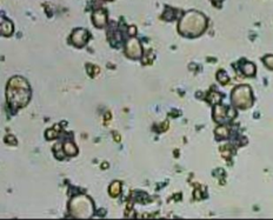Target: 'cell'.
<instances>
[{"instance_id":"9c48e42d","label":"cell","mask_w":273,"mask_h":220,"mask_svg":"<svg viewBox=\"0 0 273 220\" xmlns=\"http://www.w3.org/2000/svg\"><path fill=\"white\" fill-rule=\"evenodd\" d=\"M110 193H111V196H113V197H117L119 193H120V182L119 181H115L113 182L112 185H111V190H110Z\"/></svg>"},{"instance_id":"4fadbf2b","label":"cell","mask_w":273,"mask_h":220,"mask_svg":"<svg viewBox=\"0 0 273 220\" xmlns=\"http://www.w3.org/2000/svg\"><path fill=\"white\" fill-rule=\"evenodd\" d=\"M265 64L270 67V69H273V57L270 55V57H266L265 58Z\"/></svg>"},{"instance_id":"8992f818","label":"cell","mask_w":273,"mask_h":220,"mask_svg":"<svg viewBox=\"0 0 273 220\" xmlns=\"http://www.w3.org/2000/svg\"><path fill=\"white\" fill-rule=\"evenodd\" d=\"M93 23L95 24V26L101 27L104 24L106 23V14L103 11H97L93 15Z\"/></svg>"},{"instance_id":"ba28073f","label":"cell","mask_w":273,"mask_h":220,"mask_svg":"<svg viewBox=\"0 0 273 220\" xmlns=\"http://www.w3.org/2000/svg\"><path fill=\"white\" fill-rule=\"evenodd\" d=\"M214 112H215V118L218 120H221L223 118L226 117V108H224L223 106H217L215 110H214Z\"/></svg>"},{"instance_id":"7c38bea8","label":"cell","mask_w":273,"mask_h":220,"mask_svg":"<svg viewBox=\"0 0 273 220\" xmlns=\"http://www.w3.org/2000/svg\"><path fill=\"white\" fill-rule=\"evenodd\" d=\"M217 134L219 137H225V136H227V129H225V127H219V129H217Z\"/></svg>"},{"instance_id":"5b68a950","label":"cell","mask_w":273,"mask_h":220,"mask_svg":"<svg viewBox=\"0 0 273 220\" xmlns=\"http://www.w3.org/2000/svg\"><path fill=\"white\" fill-rule=\"evenodd\" d=\"M87 40V33L84 30H78L72 35V41L77 46H83Z\"/></svg>"},{"instance_id":"7a4b0ae2","label":"cell","mask_w":273,"mask_h":220,"mask_svg":"<svg viewBox=\"0 0 273 220\" xmlns=\"http://www.w3.org/2000/svg\"><path fill=\"white\" fill-rule=\"evenodd\" d=\"M205 27H206V19L204 15L198 12H190L181 19L179 31L184 35L196 37L205 30Z\"/></svg>"},{"instance_id":"5bb4252c","label":"cell","mask_w":273,"mask_h":220,"mask_svg":"<svg viewBox=\"0 0 273 220\" xmlns=\"http://www.w3.org/2000/svg\"><path fill=\"white\" fill-rule=\"evenodd\" d=\"M129 33H131V34H134V33H136V30H134V27H131V30H129Z\"/></svg>"},{"instance_id":"6da1fadb","label":"cell","mask_w":273,"mask_h":220,"mask_svg":"<svg viewBox=\"0 0 273 220\" xmlns=\"http://www.w3.org/2000/svg\"><path fill=\"white\" fill-rule=\"evenodd\" d=\"M7 99L17 107L25 106L30 99V87L23 78H13L7 88Z\"/></svg>"},{"instance_id":"8fae6325","label":"cell","mask_w":273,"mask_h":220,"mask_svg":"<svg viewBox=\"0 0 273 220\" xmlns=\"http://www.w3.org/2000/svg\"><path fill=\"white\" fill-rule=\"evenodd\" d=\"M244 72L247 74V76H252L254 73V66L252 64H247L245 67H244Z\"/></svg>"},{"instance_id":"52a82bcc","label":"cell","mask_w":273,"mask_h":220,"mask_svg":"<svg viewBox=\"0 0 273 220\" xmlns=\"http://www.w3.org/2000/svg\"><path fill=\"white\" fill-rule=\"evenodd\" d=\"M12 31H13L12 24L7 21V20H4L2 24H1V32H2V34L4 35H9L12 33Z\"/></svg>"},{"instance_id":"277c9868","label":"cell","mask_w":273,"mask_h":220,"mask_svg":"<svg viewBox=\"0 0 273 220\" xmlns=\"http://www.w3.org/2000/svg\"><path fill=\"white\" fill-rule=\"evenodd\" d=\"M126 53L129 57H133V58H138L140 54H141V47L140 44L136 39H131L127 44V48H126Z\"/></svg>"},{"instance_id":"3957f363","label":"cell","mask_w":273,"mask_h":220,"mask_svg":"<svg viewBox=\"0 0 273 220\" xmlns=\"http://www.w3.org/2000/svg\"><path fill=\"white\" fill-rule=\"evenodd\" d=\"M233 103L240 108H247L252 105V95L249 86H240L233 92Z\"/></svg>"},{"instance_id":"30bf717a","label":"cell","mask_w":273,"mask_h":220,"mask_svg":"<svg viewBox=\"0 0 273 220\" xmlns=\"http://www.w3.org/2000/svg\"><path fill=\"white\" fill-rule=\"evenodd\" d=\"M65 153L68 154V155H73V154H76L77 153L76 146H74L73 144H71V143L65 144Z\"/></svg>"}]
</instances>
